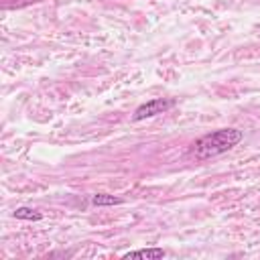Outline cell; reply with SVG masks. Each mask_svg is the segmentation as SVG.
Returning a JSON list of instances; mask_svg holds the SVG:
<instances>
[{
	"mask_svg": "<svg viewBox=\"0 0 260 260\" xmlns=\"http://www.w3.org/2000/svg\"><path fill=\"white\" fill-rule=\"evenodd\" d=\"M242 138H244V132L238 128H219V130H213V132L201 136L199 140H195L191 144V154L199 160H207V158L228 152L230 148L240 144Z\"/></svg>",
	"mask_w": 260,
	"mask_h": 260,
	"instance_id": "1",
	"label": "cell"
},
{
	"mask_svg": "<svg viewBox=\"0 0 260 260\" xmlns=\"http://www.w3.org/2000/svg\"><path fill=\"white\" fill-rule=\"evenodd\" d=\"M173 106H175V100L154 98V100H150V102L138 106L136 112H134V116H132V120H134V122H140V120H144V118H152V116H156V114H162V112L171 110Z\"/></svg>",
	"mask_w": 260,
	"mask_h": 260,
	"instance_id": "2",
	"label": "cell"
},
{
	"mask_svg": "<svg viewBox=\"0 0 260 260\" xmlns=\"http://www.w3.org/2000/svg\"><path fill=\"white\" fill-rule=\"evenodd\" d=\"M167 252L162 248H144V250H134V252H126L124 258H150V260H158L162 258Z\"/></svg>",
	"mask_w": 260,
	"mask_h": 260,
	"instance_id": "3",
	"label": "cell"
},
{
	"mask_svg": "<svg viewBox=\"0 0 260 260\" xmlns=\"http://www.w3.org/2000/svg\"><path fill=\"white\" fill-rule=\"evenodd\" d=\"M14 217H16V219L39 221V219H43V213L37 211V209H30V207H16V209H14Z\"/></svg>",
	"mask_w": 260,
	"mask_h": 260,
	"instance_id": "4",
	"label": "cell"
},
{
	"mask_svg": "<svg viewBox=\"0 0 260 260\" xmlns=\"http://www.w3.org/2000/svg\"><path fill=\"white\" fill-rule=\"evenodd\" d=\"M91 203L93 205H120L122 199L114 197V195H108V193H98V195L91 197Z\"/></svg>",
	"mask_w": 260,
	"mask_h": 260,
	"instance_id": "5",
	"label": "cell"
}]
</instances>
